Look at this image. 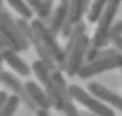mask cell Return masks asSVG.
<instances>
[{
  "label": "cell",
  "mask_w": 122,
  "mask_h": 116,
  "mask_svg": "<svg viewBox=\"0 0 122 116\" xmlns=\"http://www.w3.org/2000/svg\"><path fill=\"white\" fill-rule=\"evenodd\" d=\"M121 4V0H108L106 8L103 10L101 15L99 18V25L97 29L94 32V36L92 39L90 48L93 50H101L103 47H106L110 43V36L108 32L110 28L112 26V21L115 18V14L118 11V7Z\"/></svg>",
  "instance_id": "cell-1"
},
{
  "label": "cell",
  "mask_w": 122,
  "mask_h": 116,
  "mask_svg": "<svg viewBox=\"0 0 122 116\" xmlns=\"http://www.w3.org/2000/svg\"><path fill=\"white\" fill-rule=\"evenodd\" d=\"M32 28L35 33L38 35V37L42 40L43 46L46 47V50L50 53V55L54 58V61L57 65H60L61 69H65V65H67V60H65V54H64V50L61 48V46L57 42V36H54L51 31L49 29V26H46L42 19H33L32 21Z\"/></svg>",
  "instance_id": "cell-2"
},
{
  "label": "cell",
  "mask_w": 122,
  "mask_h": 116,
  "mask_svg": "<svg viewBox=\"0 0 122 116\" xmlns=\"http://www.w3.org/2000/svg\"><path fill=\"white\" fill-rule=\"evenodd\" d=\"M32 70L35 72L39 82L45 87V91L47 94L50 102H51V107H54V109H57V111H62L65 104H64L62 98L60 97V94L57 91V87L54 84L53 76H51V70L49 69L45 65V62L40 61V60H38V61H35L32 64Z\"/></svg>",
  "instance_id": "cell-3"
},
{
  "label": "cell",
  "mask_w": 122,
  "mask_h": 116,
  "mask_svg": "<svg viewBox=\"0 0 122 116\" xmlns=\"http://www.w3.org/2000/svg\"><path fill=\"white\" fill-rule=\"evenodd\" d=\"M89 46H90V40L87 37V35L83 33L69 50L64 51L65 60H67L65 72L68 73V76H75V75H78V72L83 66L82 62H83V58L86 57V53H87Z\"/></svg>",
  "instance_id": "cell-4"
},
{
  "label": "cell",
  "mask_w": 122,
  "mask_h": 116,
  "mask_svg": "<svg viewBox=\"0 0 122 116\" xmlns=\"http://www.w3.org/2000/svg\"><path fill=\"white\" fill-rule=\"evenodd\" d=\"M69 94L72 97V100H75L76 102L82 104L85 108H87L92 113L99 116H115V112L110 107H107L106 104H103L99 98L93 97L90 94H87V91H85L82 87L76 84L69 86Z\"/></svg>",
  "instance_id": "cell-5"
},
{
  "label": "cell",
  "mask_w": 122,
  "mask_h": 116,
  "mask_svg": "<svg viewBox=\"0 0 122 116\" xmlns=\"http://www.w3.org/2000/svg\"><path fill=\"white\" fill-rule=\"evenodd\" d=\"M17 25H18L20 29L22 31V33L25 35V37L29 40V43H32V46L35 47V50H36L38 55L40 57V61L45 62V65L51 70V72L56 70V61H54V58L50 55V53L46 50V47L43 46L42 40H40V39L38 37V35L35 33L33 28H32V25L26 22L25 18L18 19V21H17Z\"/></svg>",
  "instance_id": "cell-6"
},
{
  "label": "cell",
  "mask_w": 122,
  "mask_h": 116,
  "mask_svg": "<svg viewBox=\"0 0 122 116\" xmlns=\"http://www.w3.org/2000/svg\"><path fill=\"white\" fill-rule=\"evenodd\" d=\"M117 68H122V54H115L107 58L89 62L81 68V70L78 72V76L82 79H87L94 75H99L111 69H117Z\"/></svg>",
  "instance_id": "cell-7"
},
{
  "label": "cell",
  "mask_w": 122,
  "mask_h": 116,
  "mask_svg": "<svg viewBox=\"0 0 122 116\" xmlns=\"http://www.w3.org/2000/svg\"><path fill=\"white\" fill-rule=\"evenodd\" d=\"M1 33L6 35L17 47V51H25L29 48V40L25 37L20 26L11 19V17L6 13V10H1Z\"/></svg>",
  "instance_id": "cell-8"
},
{
  "label": "cell",
  "mask_w": 122,
  "mask_h": 116,
  "mask_svg": "<svg viewBox=\"0 0 122 116\" xmlns=\"http://www.w3.org/2000/svg\"><path fill=\"white\" fill-rule=\"evenodd\" d=\"M1 83L6 86V87H8L15 95H18V97L21 98V101H22L29 109L35 111V109L38 108L36 104L33 102V100L30 98V95L28 94L26 88H25V86H24L22 83H21V82L13 75V73L6 72V70H1Z\"/></svg>",
  "instance_id": "cell-9"
},
{
  "label": "cell",
  "mask_w": 122,
  "mask_h": 116,
  "mask_svg": "<svg viewBox=\"0 0 122 116\" xmlns=\"http://www.w3.org/2000/svg\"><path fill=\"white\" fill-rule=\"evenodd\" d=\"M87 88H89V91H90L92 95H94L96 98L104 101V102H108V104L112 105L114 108L122 111V97L121 95H118L117 93L108 90L106 86L100 84V83H97V82H92V83H89Z\"/></svg>",
  "instance_id": "cell-10"
},
{
  "label": "cell",
  "mask_w": 122,
  "mask_h": 116,
  "mask_svg": "<svg viewBox=\"0 0 122 116\" xmlns=\"http://www.w3.org/2000/svg\"><path fill=\"white\" fill-rule=\"evenodd\" d=\"M1 58L18 75H21V76H29L30 75V68L25 64L22 58L17 54V51H14V50H1Z\"/></svg>",
  "instance_id": "cell-11"
},
{
  "label": "cell",
  "mask_w": 122,
  "mask_h": 116,
  "mask_svg": "<svg viewBox=\"0 0 122 116\" xmlns=\"http://www.w3.org/2000/svg\"><path fill=\"white\" fill-rule=\"evenodd\" d=\"M25 88H26L28 94L30 95V98L33 100V102L36 104V107H39L40 109H46V111L51 107V102L49 100L46 91L42 87H39L35 82H28V83H25Z\"/></svg>",
  "instance_id": "cell-12"
},
{
  "label": "cell",
  "mask_w": 122,
  "mask_h": 116,
  "mask_svg": "<svg viewBox=\"0 0 122 116\" xmlns=\"http://www.w3.org/2000/svg\"><path fill=\"white\" fill-rule=\"evenodd\" d=\"M68 11H69V8L62 6V4H58L57 7L54 8L53 15L50 18V25H49V29L51 31V33L54 36H57L60 33L61 29H62V25L68 19Z\"/></svg>",
  "instance_id": "cell-13"
},
{
  "label": "cell",
  "mask_w": 122,
  "mask_h": 116,
  "mask_svg": "<svg viewBox=\"0 0 122 116\" xmlns=\"http://www.w3.org/2000/svg\"><path fill=\"white\" fill-rule=\"evenodd\" d=\"M86 11L85 7V0H69V11H68V18L69 21L74 23L81 22L82 15Z\"/></svg>",
  "instance_id": "cell-14"
},
{
  "label": "cell",
  "mask_w": 122,
  "mask_h": 116,
  "mask_svg": "<svg viewBox=\"0 0 122 116\" xmlns=\"http://www.w3.org/2000/svg\"><path fill=\"white\" fill-rule=\"evenodd\" d=\"M7 3L10 4V7L14 8L22 18H25V19H30L32 18L33 10L28 6L26 1H24V0H7Z\"/></svg>",
  "instance_id": "cell-15"
},
{
  "label": "cell",
  "mask_w": 122,
  "mask_h": 116,
  "mask_svg": "<svg viewBox=\"0 0 122 116\" xmlns=\"http://www.w3.org/2000/svg\"><path fill=\"white\" fill-rule=\"evenodd\" d=\"M108 0H94L93 4H92L90 10H89V14H87V19L89 22H96L99 21L100 15L103 13V10L106 8Z\"/></svg>",
  "instance_id": "cell-16"
},
{
  "label": "cell",
  "mask_w": 122,
  "mask_h": 116,
  "mask_svg": "<svg viewBox=\"0 0 122 116\" xmlns=\"http://www.w3.org/2000/svg\"><path fill=\"white\" fill-rule=\"evenodd\" d=\"M21 102V98L18 95H10L8 101L1 107V111H0V116H13L15 113V111L18 109V105Z\"/></svg>",
  "instance_id": "cell-17"
},
{
  "label": "cell",
  "mask_w": 122,
  "mask_h": 116,
  "mask_svg": "<svg viewBox=\"0 0 122 116\" xmlns=\"http://www.w3.org/2000/svg\"><path fill=\"white\" fill-rule=\"evenodd\" d=\"M53 4H54L53 0H43L42 7H40V10L38 11L39 19L46 21V19L50 18V15H53V14H51V13H53Z\"/></svg>",
  "instance_id": "cell-18"
},
{
  "label": "cell",
  "mask_w": 122,
  "mask_h": 116,
  "mask_svg": "<svg viewBox=\"0 0 122 116\" xmlns=\"http://www.w3.org/2000/svg\"><path fill=\"white\" fill-rule=\"evenodd\" d=\"M108 36H110V42H112L115 37L122 36V19H121V21H118L117 23H114V25L110 28Z\"/></svg>",
  "instance_id": "cell-19"
},
{
  "label": "cell",
  "mask_w": 122,
  "mask_h": 116,
  "mask_svg": "<svg viewBox=\"0 0 122 116\" xmlns=\"http://www.w3.org/2000/svg\"><path fill=\"white\" fill-rule=\"evenodd\" d=\"M62 111H64L65 116H82V113H79V112H78V109L75 108V105L72 104V101L67 102Z\"/></svg>",
  "instance_id": "cell-20"
},
{
  "label": "cell",
  "mask_w": 122,
  "mask_h": 116,
  "mask_svg": "<svg viewBox=\"0 0 122 116\" xmlns=\"http://www.w3.org/2000/svg\"><path fill=\"white\" fill-rule=\"evenodd\" d=\"M26 3H28V6H29L33 11H36L38 13L40 7H42V3H43V0H25Z\"/></svg>",
  "instance_id": "cell-21"
},
{
  "label": "cell",
  "mask_w": 122,
  "mask_h": 116,
  "mask_svg": "<svg viewBox=\"0 0 122 116\" xmlns=\"http://www.w3.org/2000/svg\"><path fill=\"white\" fill-rule=\"evenodd\" d=\"M111 43L115 46V48H117V50H119V51L122 53V36H119V37H115Z\"/></svg>",
  "instance_id": "cell-22"
},
{
  "label": "cell",
  "mask_w": 122,
  "mask_h": 116,
  "mask_svg": "<svg viewBox=\"0 0 122 116\" xmlns=\"http://www.w3.org/2000/svg\"><path fill=\"white\" fill-rule=\"evenodd\" d=\"M8 98H10V95H7V93H6L4 90H1V93H0V108L7 102Z\"/></svg>",
  "instance_id": "cell-23"
},
{
  "label": "cell",
  "mask_w": 122,
  "mask_h": 116,
  "mask_svg": "<svg viewBox=\"0 0 122 116\" xmlns=\"http://www.w3.org/2000/svg\"><path fill=\"white\" fill-rule=\"evenodd\" d=\"M36 116H50V115H49V112L46 109H39L36 112Z\"/></svg>",
  "instance_id": "cell-24"
},
{
  "label": "cell",
  "mask_w": 122,
  "mask_h": 116,
  "mask_svg": "<svg viewBox=\"0 0 122 116\" xmlns=\"http://www.w3.org/2000/svg\"><path fill=\"white\" fill-rule=\"evenodd\" d=\"M60 4H62V6H65V7L69 8V0H61Z\"/></svg>",
  "instance_id": "cell-25"
},
{
  "label": "cell",
  "mask_w": 122,
  "mask_h": 116,
  "mask_svg": "<svg viewBox=\"0 0 122 116\" xmlns=\"http://www.w3.org/2000/svg\"><path fill=\"white\" fill-rule=\"evenodd\" d=\"M82 116H99V115H94V113H92V112H89V113H87V112H83Z\"/></svg>",
  "instance_id": "cell-26"
},
{
  "label": "cell",
  "mask_w": 122,
  "mask_h": 116,
  "mask_svg": "<svg viewBox=\"0 0 122 116\" xmlns=\"http://www.w3.org/2000/svg\"><path fill=\"white\" fill-rule=\"evenodd\" d=\"M89 4H90V0H85V7H86V10L89 8Z\"/></svg>",
  "instance_id": "cell-27"
}]
</instances>
